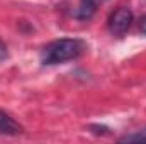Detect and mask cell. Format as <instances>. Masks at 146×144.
Masks as SVG:
<instances>
[{"label": "cell", "instance_id": "1", "mask_svg": "<svg viewBox=\"0 0 146 144\" xmlns=\"http://www.w3.org/2000/svg\"><path fill=\"white\" fill-rule=\"evenodd\" d=\"M87 49V44L82 39L76 37H61V39H54L51 42H48L42 49H41V63L46 66H53V65H61L66 61L78 59Z\"/></svg>", "mask_w": 146, "mask_h": 144}, {"label": "cell", "instance_id": "2", "mask_svg": "<svg viewBox=\"0 0 146 144\" xmlns=\"http://www.w3.org/2000/svg\"><path fill=\"white\" fill-rule=\"evenodd\" d=\"M134 20V14L129 7H119L110 14L107 27L112 36H124Z\"/></svg>", "mask_w": 146, "mask_h": 144}, {"label": "cell", "instance_id": "3", "mask_svg": "<svg viewBox=\"0 0 146 144\" xmlns=\"http://www.w3.org/2000/svg\"><path fill=\"white\" fill-rule=\"evenodd\" d=\"M107 0H80V3H78V9H76V19H80V20H88V19H92L94 15H95V12H97V9L102 5V3H106Z\"/></svg>", "mask_w": 146, "mask_h": 144}, {"label": "cell", "instance_id": "4", "mask_svg": "<svg viewBox=\"0 0 146 144\" xmlns=\"http://www.w3.org/2000/svg\"><path fill=\"white\" fill-rule=\"evenodd\" d=\"M22 134V127L15 122L7 112L0 110V136H19Z\"/></svg>", "mask_w": 146, "mask_h": 144}, {"label": "cell", "instance_id": "5", "mask_svg": "<svg viewBox=\"0 0 146 144\" xmlns=\"http://www.w3.org/2000/svg\"><path fill=\"white\" fill-rule=\"evenodd\" d=\"M9 58V51H7V46H5V42L0 39V63L2 61H5Z\"/></svg>", "mask_w": 146, "mask_h": 144}, {"label": "cell", "instance_id": "6", "mask_svg": "<svg viewBox=\"0 0 146 144\" xmlns=\"http://www.w3.org/2000/svg\"><path fill=\"white\" fill-rule=\"evenodd\" d=\"M139 31H141L143 36H146V15L141 17V20H139Z\"/></svg>", "mask_w": 146, "mask_h": 144}]
</instances>
